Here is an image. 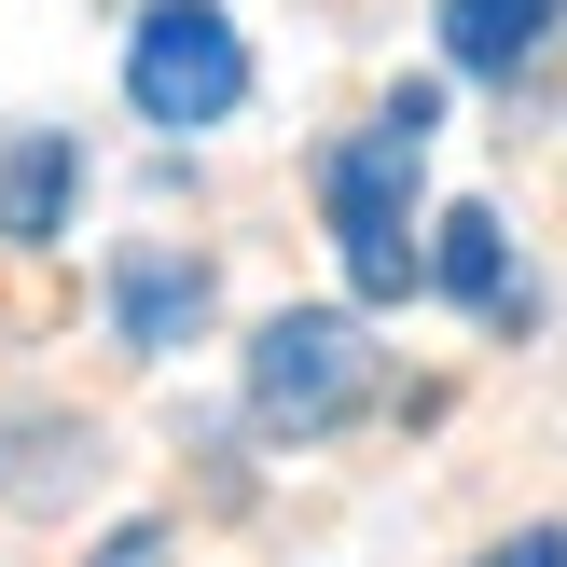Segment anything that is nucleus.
<instances>
[{
    "mask_svg": "<svg viewBox=\"0 0 567 567\" xmlns=\"http://www.w3.org/2000/svg\"><path fill=\"white\" fill-rule=\"evenodd\" d=\"M111 319H125L138 347H181V332L208 319V264H125L111 277Z\"/></svg>",
    "mask_w": 567,
    "mask_h": 567,
    "instance_id": "6",
    "label": "nucleus"
},
{
    "mask_svg": "<svg viewBox=\"0 0 567 567\" xmlns=\"http://www.w3.org/2000/svg\"><path fill=\"white\" fill-rule=\"evenodd\" d=\"M554 14H567V0H443V55L485 70V83H513L526 55L554 42Z\"/></svg>",
    "mask_w": 567,
    "mask_h": 567,
    "instance_id": "4",
    "label": "nucleus"
},
{
    "mask_svg": "<svg viewBox=\"0 0 567 567\" xmlns=\"http://www.w3.org/2000/svg\"><path fill=\"white\" fill-rule=\"evenodd\" d=\"M485 567H567V526H526V540H498Z\"/></svg>",
    "mask_w": 567,
    "mask_h": 567,
    "instance_id": "8",
    "label": "nucleus"
},
{
    "mask_svg": "<svg viewBox=\"0 0 567 567\" xmlns=\"http://www.w3.org/2000/svg\"><path fill=\"white\" fill-rule=\"evenodd\" d=\"M360 388H374V347H360V319H332V305H291V319H264V347H249V415H264V430H332Z\"/></svg>",
    "mask_w": 567,
    "mask_h": 567,
    "instance_id": "3",
    "label": "nucleus"
},
{
    "mask_svg": "<svg viewBox=\"0 0 567 567\" xmlns=\"http://www.w3.org/2000/svg\"><path fill=\"white\" fill-rule=\"evenodd\" d=\"M430 277L457 305H513V249H498V208H443V249H430Z\"/></svg>",
    "mask_w": 567,
    "mask_h": 567,
    "instance_id": "7",
    "label": "nucleus"
},
{
    "mask_svg": "<svg viewBox=\"0 0 567 567\" xmlns=\"http://www.w3.org/2000/svg\"><path fill=\"white\" fill-rule=\"evenodd\" d=\"M70 194H83V153H70V138H14V153H0V236L42 249L55 221H70Z\"/></svg>",
    "mask_w": 567,
    "mask_h": 567,
    "instance_id": "5",
    "label": "nucleus"
},
{
    "mask_svg": "<svg viewBox=\"0 0 567 567\" xmlns=\"http://www.w3.org/2000/svg\"><path fill=\"white\" fill-rule=\"evenodd\" d=\"M125 97H138V125H166V138L221 125V111L249 97L236 14H221V0H138V28H125Z\"/></svg>",
    "mask_w": 567,
    "mask_h": 567,
    "instance_id": "2",
    "label": "nucleus"
},
{
    "mask_svg": "<svg viewBox=\"0 0 567 567\" xmlns=\"http://www.w3.org/2000/svg\"><path fill=\"white\" fill-rule=\"evenodd\" d=\"M430 125H443V97H430V83H402V97L374 111V138H347V153L319 166L332 249H347V291H360V305H402V291H415V221H402V194H415Z\"/></svg>",
    "mask_w": 567,
    "mask_h": 567,
    "instance_id": "1",
    "label": "nucleus"
}]
</instances>
